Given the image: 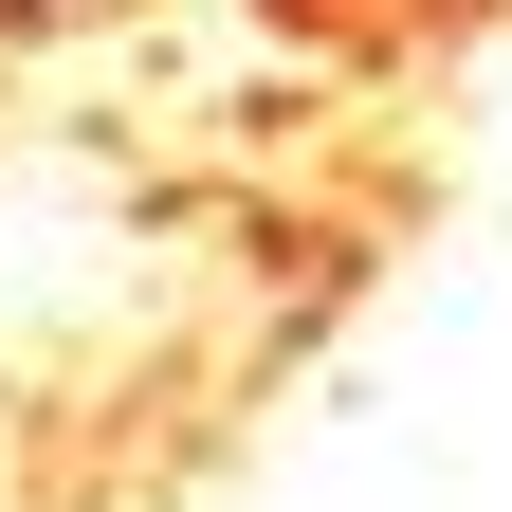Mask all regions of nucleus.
Listing matches in <instances>:
<instances>
[{
    "mask_svg": "<svg viewBox=\"0 0 512 512\" xmlns=\"http://www.w3.org/2000/svg\"><path fill=\"white\" fill-rule=\"evenodd\" d=\"M0 19H55V0H0Z\"/></svg>",
    "mask_w": 512,
    "mask_h": 512,
    "instance_id": "obj_1",
    "label": "nucleus"
}]
</instances>
